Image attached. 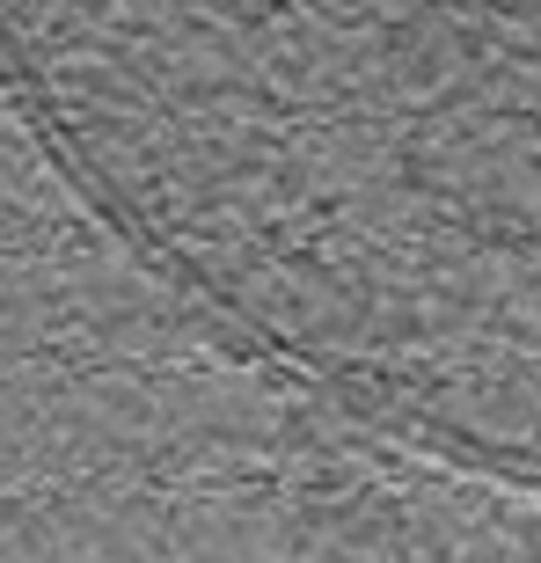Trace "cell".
Wrapping results in <instances>:
<instances>
[{
    "instance_id": "1",
    "label": "cell",
    "mask_w": 541,
    "mask_h": 563,
    "mask_svg": "<svg viewBox=\"0 0 541 563\" xmlns=\"http://www.w3.org/2000/svg\"><path fill=\"white\" fill-rule=\"evenodd\" d=\"M0 81L270 366L541 483V0H0Z\"/></svg>"
}]
</instances>
